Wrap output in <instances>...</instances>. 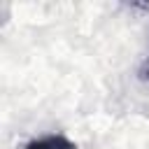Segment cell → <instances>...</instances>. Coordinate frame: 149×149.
I'll use <instances>...</instances> for the list:
<instances>
[{"mask_svg":"<svg viewBox=\"0 0 149 149\" xmlns=\"http://www.w3.org/2000/svg\"><path fill=\"white\" fill-rule=\"evenodd\" d=\"M26 149H77L74 142H70L65 135H44L26 144Z\"/></svg>","mask_w":149,"mask_h":149,"instance_id":"obj_1","label":"cell"},{"mask_svg":"<svg viewBox=\"0 0 149 149\" xmlns=\"http://www.w3.org/2000/svg\"><path fill=\"white\" fill-rule=\"evenodd\" d=\"M140 77H142L144 81H149V56H147V61H144L142 68H140Z\"/></svg>","mask_w":149,"mask_h":149,"instance_id":"obj_2","label":"cell"}]
</instances>
